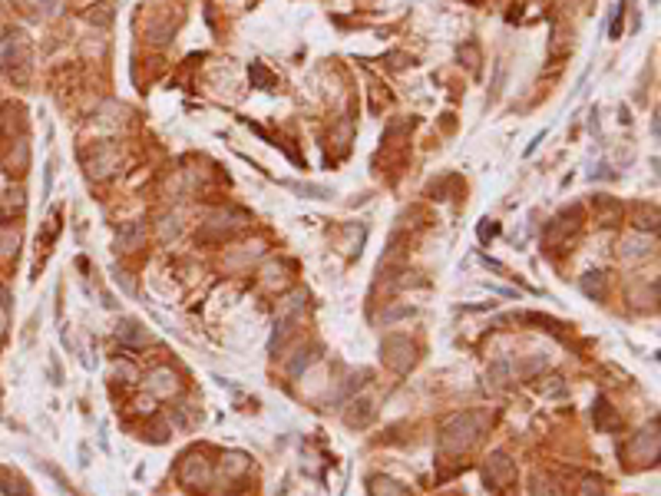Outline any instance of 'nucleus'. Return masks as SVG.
Returning a JSON list of instances; mask_svg holds the SVG:
<instances>
[{"label":"nucleus","mask_w":661,"mask_h":496,"mask_svg":"<svg viewBox=\"0 0 661 496\" xmlns=\"http://www.w3.org/2000/svg\"><path fill=\"white\" fill-rule=\"evenodd\" d=\"M483 423H487L483 414H456V417H450L443 423V430H440V450L443 453H463L480 437Z\"/></svg>","instance_id":"1"},{"label":"nucleus","mask_w":661,"mask_h":496,"mask_svg":"<svg viewBox=\"0 0 661 496\" xmlns=\"http://www.w3.org/2000/svg\"><path fill=\"white\" fill-rule=\"evenodd\" d=\"M380 357H384L387 368L394 370H407L413 364V344L407 338H387L380 344Z\"/></svg>","instance_id":"2"},{"label":"nucleus","mask_w":661,"mask_h":496,"mask_svg":"<svg viewBox=\"0 0 661 496\" xmlns=\"http://www.w3.org/2000/svg\"><path fill=\"white\" fill-rule=\"evenodd\" d=\"M516 476V467L510 463V457L506 453H493L487 463V483L489 486H506Z\"/></svg>","instance_id":"3"},{"label":"nucleus","mask_w":661,"mask_h":496,"mask_svg":"<svg viewBox=\"0 0 661 496\" xmlns=\"http://www.w3.org/2000/svg\"><path fill=\"white\" fill-rule=\"evenodd\" d=\"M202 480H209V467H205V460H202V457H188L186 463H182V483L195 486V483H202Z\"/></svg>","instance_id":"4"},{"label":"nucleus","mask_w":661,"mask_h":496,"mask_svg":"<svg viewBox=\"0 0 661 496\" xmlns=\"http://www.w3.org/2000/svg\"><path fill=\"white\" fill-rule=\"evenodd\" d=\"M371 496H410V490L394 483V480H387V476H374L371 480Z\"/></svg>","instance_id":"5"},{"label":"nucleus","mask_w":661,"mask_h":496,"mask_svg":"<svg viewBox=\"0 0 661 496\" xmlns=\"http://www.w3.org/2000/svg\"><path fill=\"white\" fill-rule=\"evenodd\" d=\"M248 77H251V83H255L258 89H272V87H275V77H272L262 63H251L248 66Z\"/></svg>","instance_id":"6"},{"label":"nucleus","mask_w":661,"mask_h":496,"mask_svg":"<svg viewBox=\"0 0 661 496\" xmlns=\"http://www.w3.org/2000/svg\"><path fill=\"white\" fill-rule=\"evenodd\" d=\"M116 334H119V341H129V344H142V341H146V331L139 328L136 321H126Z\"/></svg>","instance_id":"7"},{"label":"nucleus","mask_w":661,"mask_h":496,"mask_svg":"<svg viewBox=\"0 0 661 496\" xmlns=\"http://www.w3.org/2000/svg\"><path fill=\"white\" fill-rule=\"evenodd\" d=\"M17 242H20V235H17V229H0V258H7V255L17 252Z\"/></svg>","instance_id":"8"},{"label":"nucleus","mask_w":661,"mask_h":496,"mask_svg":"<svg viewBox=\"0 0 661 496\" xmlns=\"http://www.w3.org/2000/svg\"><path fill=\"white\" fill-rule=\"evenodd\" d=\"M142 235H146V229H142V225H129V229H123V232H119V245H123V248H129V252H133V248H136V245H139V239H142Z\"/></svg>","instance_id":"9"},{"label":"nucleus","mask_w":661,"mask_h":496,"mask_svg":"<svg viewBox=\"0 0 661 496\" xmlns=\"http://www.w3.org/2000/svg\"><path fill=\"white\" fill-rule=\"evenodd\" d=\"M288 189H295V192H301V195H308V199H327L331 192L327 189H321V186H298V182H285Z\"/></svg>","instance_id":"10"},{"label":"nucleus","mask_w":661,"mask_h":496,"mask_svg":"<svg viewBox=\"0 0 661 496\" xmlns=\"http://www.w3.org/2000/svg\"><path fill=\"white\" fill-rule=\"evenodd\" d=\"M622 13H625V0L615 3V17H611V40L622 37Z\"/></svg>","instance_id":"11"},{"label":"nucleus","mask_w":661,"mask_h":496,"mask_svg":"<svg viewBox=\"0 0 661 496\" xmlns=\"http://www.w3.org/2000/svg\"><path fill=\"white\" fill-rule=\"evenodd\" d=\"M582 496H602L599 483H595V480H586V483H582Z\"/></svg>","instance_id":"12"},{"label":"nucleus","mask_w":661,"mask_h":496,"mask_svg":"<svg viewBox=\"0 0 661 496\" xmlns=\"http://www.w3.org/2000/svg\"><path fill=\"white\" fill-rule=\"evenodd\" d=\"M3 328H7V311H3V305H0V338H3Z\"/></svg>","instance_id":"13"},{"label":"nucleus","mask_w":661,"mask_h":496,"mask_svg":"<svg viewBox=\"0 0 661 496\" xmlns=\"http://www.w3.org/2000/svg\"><path fill=\"white\" fill-rule=\"evenodd\" d=\"M17 496H20V493H17Z\"/></svg>","instance_id":"14"}]
</instances>
